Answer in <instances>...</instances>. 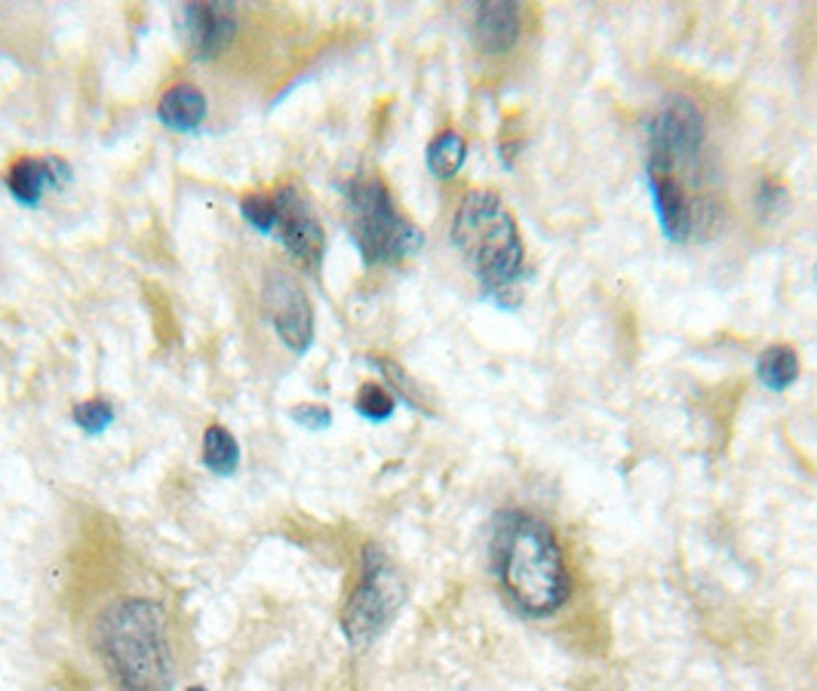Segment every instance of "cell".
I'll return each mask as SVG.
<instances>
[{
    "label": "cell",
    "instance_id": "8992f818",
    "mask_svg": "<svg viewBox=\"0 0 817 691\" xmlns=\"http://www.w3.org/2000/svg\"><path fill=\"white\" fill-rule=\"evenodd\" d=\"M271 194L277 203L274 237L283 243V249L289 253L298 268L317 274L323 265V256H327V231L320 225V215L313 210V203L292 181H283Z\"/></svg>",
    "mask_w": 817,
    "mask_h": 691
},
{
    "label": "cell",
    "instance_id": "2e32d148",
    "mask_svg": "<svg viewBox=\"0 0 817 691\" xmlns=\"http://www.w3.org/2000/svg\"><path fill=\"white\" fill-rule=\"evenodd\" d=\"M372 366H378V369H382V376L387 378V384H390V393H394V397H402V400L416 409V412L433 415V409L428 406V400L421 397L418 384L409 378V372H406L402 366H397L394 360H387V357H372Z\"/></svg>",
    "mask_w": 817,
    "mask_h": 691
},
{
    "label": "cell",
    "instance_id": "ffe728a7",
    "mask_svg": "<svg viewBox=\"0 0 817 691\" xmlns=\"http://www.w3.org/2000/svg\"><path fill=\"white\" fill-rule=\"evenodd\" d=\"M188 691H209V689H207V686H191Z\"/></svg>",
    "mask_w": 817,
    "mask_h": 691
},
{
    "label": "cell",
    "instance_id": "5b68a950",
    "mask_svg": "<svg viewBox=\"0 0 817 691\" xmlns=\"http://www.w3.org/2000/svg\"><path fill=\"white\" fill-rule=\"evenodd\" d=\"M402 600H406V587H402L394 562L387 559L378 544H366L360 581L342 612L344 639L354 648L372 646L390 627V621L400 612Z\"/></svg>",
    "mask_w": 817,
    "mask_h": 691
},
{
    "label": "cell",
    "instance_id": "44dd1931",
    "mask_svg": "<svg viewBox=\"0 0 817 691\" xmlns=\"http://www.w3.org/2000/svg\"><path fill=\"white\" fill-rule=\"evenodd\" d=\"M815 274H817V268H815Z\"/></svg>",
    "mask_w": 817,
    "mask_h": 691
},
{
    "label": "cell",
    "instance_id": "6da1fadb",
    "mask_svg": "<svg viewBox=\"0 0 817 691\" xmlns=\"http://www.w3.org/2000/svg\"><path fill=\"white\" fill-rule=\"evenodd\" d=\"M492 562L514 609L529 617L560 612L572 597V575L553 528L526 511H505L495 523Z\"/></svg>",
    "mask_w": 817,
    "mask_h": 691
},
{
    "label": "cell",
    "instance_id": "7a4b0ae2",
    "mask_svg": "<svg viewBox=\"0 0 817 691\" xmlns=\"http://www.w3.org/2000/svg\"><path fill=\"white\" fill-rule=\"evenodd\" d=\"M92 648L108 677L123 691L173 689V651L166 636V609L154 600H118L104 609Z\"/></svg>",
    "mask_w": 817,
    "mask_h": 691
},
{
    "label": "cell",
    "instance_id": "9a60e30c",
    "mask_svg": "<svg viewBox=\"0 0 817 691\" xmlns=\"http://www.w3.org/2000/svg\"><path fill=\"white\" fill-rule=\"evenodd\" d=\"M354 409H357L360 419L372 421V424H382V421H387L394 412H397V397H394L390 388H385V384H378V381H366V384L357 391Z\"/></svg>",
    "mask_w": 817,
    "mask_h": 691
},
{
    "label": "cell",
    "instance_id": "30bf717a",
    "mask_svg": "<svg viewBox=\"0 0 817 691\" xmlns=\"http://www.w3.org/2000/svg\"><path fill=\"white\" fill-rule=\"evenodd\" d=\"M522 31V7L514 0H486L474 13V44L483 56H507Z\"/></svg>",
    "mask_w": 817,
    "mask_h": 691
},
{
    "label": "cell",
    "instance_id": "ba28073f",
    "mask_svg": "<svg viewBox=\"0 0 817 691\" xmlns=\"http://www.w3.org/2000/svg\"><path fill=\"white\" fill-rule=\"evenodd\" d=\"M181 34L194 59H216L238 37L234 3H185L179 10Z\"/></svg>",
    "mask_w": 817,
    "mask_h": 691
},
{
    "label": "cell",
    "instance_id": "52a82bcc",
    "mask_svg": "<svg viewBox=\"0 0 817 691\" xmlns=\"http://www.w3.org/2000/svg\"><path fill=\"white\" fill-rule=\"evenodd\" d=\"M262 301L268 311L271 330L286 350L305 354L313 345V308L305 286L289 271H271L262 286Z\"/></svg>",
    "mask_w": 817,
    "mask_h": 691
},
{
    "label": "cell",
    "instance_id": "d6986e66",
    "mask_svg": "<svg viewBox=\"0 0 817 691\" xmlns=\"http://www.w3.org/2000/svg\"><path fill=\"white\" fill-rule=\"evenodd\" d=\"M289 419L296 421L298 427H308V431H327L332 424V409L323 403H296L289 409Z\"/></svg>",
    "mask_w": 817,
    "mask_h": 691
},
{
    "label": "cell",
    "instance_id": "277c9868",
    "mask_svg": "<svg viewBox=\"0 0 817 691\" xmlns=\"http://www.w3.org/2000/svg\"><path fill=\"white\" fill-rule=\"evenodd\" d=\"M344 207L351 241L369 268L400 265L424 246L421 227L397 207L390 188L375 172L344 181Z\"/></svg>",
    "mask_w": 817,
    "mask_h": 691
},
{
    "label": "cell",
    "instance_id": "8fae6325",
    "mask_svg": "<svg viewBox=\"0 0 817 691\" xmlns=\"http://www.w3.org/2000/svg\"><path fill=\"white\" fill-rule=\"evenodd\" d=\"M207 114V96L194 83H173L157 102V121L173 133H194L197 126H203Z\"/></svg>",
    "mask_w": 817,
    "mask_h": 691
},
{
    "label": "cell",
    "instance_id": "3957f363",
    "mask_svg": "<svg viewBox=\"0 0 817 691\" xmlns=\"http://www.w3.org/2000/svg\"><path fill=\"white\" fill-rule=\"evenodd\" d=\"M452 243L489 296H505L520 280L526 246L514 212L495 191H467L452 219Z\"/></svg>",
    "mask_w": 817,
    "mask_h": 691
},
{
    "label": "cell",
    "instance_id": "4fadbf2b",
    "mask_svg": "<svg viewBox=\"0 0 817 691\" xmlns=\"http://www.w3.org/2000/svg\"><path fill=\"white\" fill-rule=\"evenodd\" d=\"M467 160V142L461 136L459 130H440L437 136L428 142V151H424V164L431 169L433 179L449 181L455 179L461 172V166Z\"/></svg>",
    "mask_w": 817,
    "mask_h": 691
},
{
    "label": "cell",
    "instance_id": "e0dca14e",
    "mask_svg": "<svg viewBox=\"0 0 817 691\" xmlns=\"http://www.w3.org/2000/svg\"><path fill=\"white\" fill-rule=\"evenodd\" d=\"M114 403L104 400V397H92V400H80L75 409H71V421L84 431L87 436H99L104 434L111 424H114Z\"/></svg>",
    "mask_w": 817,
    "mask_h": 691
},
{
    "label": "cell",
    "instance_id": "5bb4252c",
    "mask_svg": "<svg viewBox=\"0 0 817 691\" xmlns=\"http://www.w3.org/2000/svg\"><path fill=\"white\" fill-rule=\"evenodd\" d=\"M200 461L216 477H231L240 467V443L224 424H209L203 431V452Z\"/></svg>",
    "mask_w": 817,
    "mask_h": 691
},
{
    "label": "cell",
    "instance_id": "9c48e42d",
    "mask_svg": "<svg viewBox=\"0 0 817 691\" xmlns=\"http://www.w3.org/2000/svg\"><path fill=\"white\" fill-rule=\"evenodd\" d=\"M7 191L13 194L15 203L22 207H41L46 191H59L71 181V164L62 160L56 154L46 157H19L7 169Z\"/></svg>",
    "mask_w": 817,
    "mask_h": 691
},
{
    "label": "cell",
    "instance_id": "7c38bea8",
    "mask_svg": "<svg viewBox=\"0 0 817 691\" xmlns=\"http://www.w3.org/2000/svg\"><path fill=\"white\" fill-rule=\"evenodd\" d=\"M757 378L772 393L790 391L799 381V354L790 345H769L759 354Z\"/></svg>",
    "mask_w": 817,
    "mask_h": 691
},
{
    "label": "cell",
    "instance_id": "ac0fdd59",
    "mask_svg": "<svg viewBox=\"0 0 817 691\" xmlns=\"http://www.w3.org/2000/svg\"><path fill=\"white\" fill-rule=\"evenodd\" d=\"M240 215L258 234H274V227H277V203H274V194H265V191L243 194L240 197Z\"/></svg>",
    "mask_w": 817,
    "mask_h": 691
}]
</instances>
